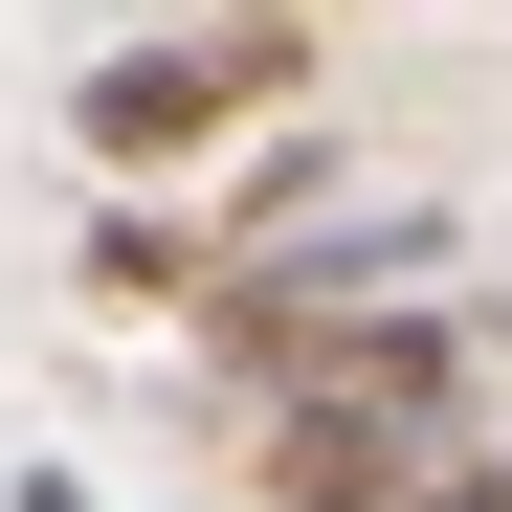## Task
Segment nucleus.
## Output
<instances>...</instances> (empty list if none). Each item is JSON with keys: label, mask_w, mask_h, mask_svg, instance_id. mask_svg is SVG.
<instances>
[{"label": "nucleus", "mask_w": 512, "mask_h": 512, "mask_svg": "<svg viewBox=\"0 0 512 512\" xmlns=\"http://www.w3.org/2000/svg\"><path fill=\"white\" fill-rule=\"evenodd\" d=\"M268 90H312V23H201V45H112L67 134H90L112 179H156V156H223L245 112H268Z\"/></svg>", "instance_id": "nucleus-1"}, {"label": "nucleus", "mask_w": 512, "mask_h": 512, "mask_svg": "<svg viewBox=\"0 0 512 512\" xmlns=\"http://www.w3.org/2000/svg\"><path fill=\"white\" fill-rule=\"evenodd\" d=\"M268 490H290V512H401L423 446H401L379 401H290V423H268Z\"/></svg>", "instance_id": "nucleus-2"}, {"label": "nucleus", "mask_w": 512, "mask_h": 512, "mask_svg": "<svg viewBox=\"0 0 512 512\" xmlns=\"http://www.w3.org/2000/svg\"><path fill=\"white\" fill-rule=\"evenodd\" d=\"M0 512H90V490H67V468H23V490H0Z\"/></svg>", "instance_id": "nucleus-3"}, {"label": "nucleus", "mask_w": 512, "mask_h": 512, "mask_svg": "<svg viewBox=\"0 0 512 512\" xmlns=\"http://www.w3.org/2000/svg\"><path fill=\"white\" fill-rule=\"evenodd\" d=\"M446 512H512V468H468V490H446Z\"/></svg>", "instance_id": "nucleus-4"}]
</instances>
